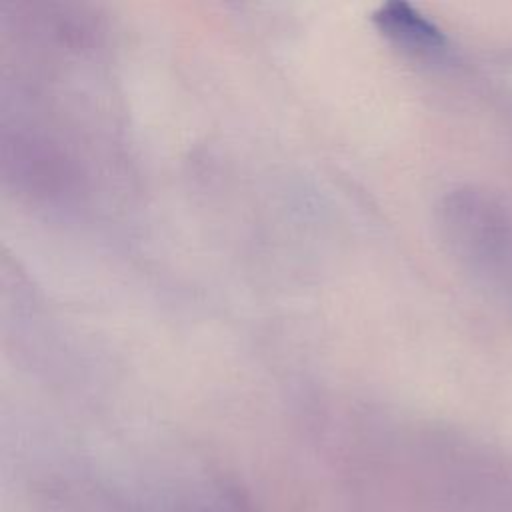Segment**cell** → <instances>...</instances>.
I'll return each mask as SVG.
<instances>
[{"label": "cell", "instance_id": "obj_1", "mask_svg": "<svg viewBox=\"0 0 512 512\" xmlns=\"http://www.w3.org/2000/svg\"><path fill=\"white\" fill-rule=\"evenodd\" d=\"M376 20L386 34L410 48L438 50L444 46L442 32L404 2H392L382 6L376 12Z\"/></svg>", "mask_w": 512, "mask_h": 512}]
</instances>
